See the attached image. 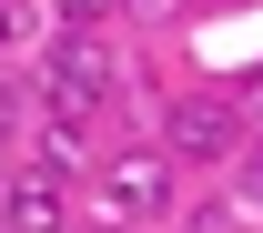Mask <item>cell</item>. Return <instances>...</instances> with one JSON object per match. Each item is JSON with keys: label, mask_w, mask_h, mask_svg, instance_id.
<instances>
[{"label": "cell", "mask_w": 263, "mask_h": 233, "mask_svg": "<svg viewBox=\"0 0 263 233\" xmlns=\"http://www.w3.org/2000/svg\"><path fill=\"white\" fill-rule=\"evenodd\" d=\"M0 223L10 233H61V172H10V183H0Z\"/></svg>", "instance_id": "obj_4"}, {"label": "cell", "mask_w": 263, "mask_h": 233, "mask_svg": "<svg viewBox=\"0 0 263 233\" xmlns=\"http://www.w3.org/2000/svg\"><path fill=\"white\" fill-rule=\"evenodd\" d=\"M243 112H253V122H263V71H253V81H243Z\"/></svg>", "instance_id": "obj_10"}, {"label": "cell", "mask_w": 263, "mask_h": 233, "mask_svg": "<svg viewBox=\"0 0 263 233\" xmlns=\"http://www.w3.org/2000/svg\"><path fill=\"white\" fill-rule=\"evenodd\" d=\"M233 203H253V213H263V152L243 163V193H233Z\"/></svg>", "instance_id": "obj_9"}, {"label": "cell", "mask_w": 263, "mask_h": 233, "mask_svg": "<svg viewBox=\"0 0 263 233\" xmlns=\"http://www.w3.org/2000/svg\"><path fill=\"white\" fill-rule=\"evenodd\" d=\"M31 163L71 183V172L91 163V122H81V112H51V122H41V142H31Z\"/></svg>", "instance_id": "obj_5"}, {"label": "cell", "mask_w": 263, "mask_h": 233, "mask_svg": "<svg viewBox=\"0 0 263 233\" xmlns=\"http://www.w3.org/2000/svg\"><path fill=\"white\" fill-rule=\"evenodd\" d=\"M0 51H10V10H0Z\"/></svg>", "instance_id": "obj_11"}, {"label": "cell", "mask_w": 263, "mask_h": 233, "mask_svg": "<svg viewBox=\"0 0 263 233\" xmlns=\"http://www.w3.org/2000/svg\"><path fill=\"white\" fill-rule=\"evenodd\" d=\"M10 142H21V112H10V92H0V183H10Z\"/></svg>", "instance_id": "obj_7"}, {"label": "cell", "mask_w": 263, "mask_h": 233, "mask_svg": "<svg viewBox=\"0 0 263 233\" xmlns=\"http://www.w3.org/2000/svg\"><path fill=\"white\" fill-rule=\"evenodd\" d=\"M233 132H243V101H223V92H182L162 112V152H182V163H223Z\"/></svg>", "instance_id": "obj_1"}, {"label": "cell", "mask_w": 263, "mask_h": 233, "mask_svg": "<svg viewBox=\"0 0 263 233\" xmlns=\"http://www.w3.org/2000/svg\"><path fill=\"white\" fill-rule=\"evenodd\" d=\"M101 10H122V0H61V21H71V31H91Z\"/></svg>", "instance_id": "obj_6"}, {"label": "cell", "mask_w": 263, "mask_h": 233, "mask_svg": "<svg viewBox=\"0 0 263 233\" xmlns=\"http://www.w3.org/2000/svg\"><path fill=\"white\" fill-rule=\"evenodd\" d=\"M172 203V152H111L101 163V213L111 223H152Z\"/></svg>", "instance_id": "obj_2"}, {"label": "cell", "mask_w": 263, "mask_h": 233, "mask_svg": "<svg viewBox=\"0 0 263 233\" xmlns=\"http://www.w3.org/2000/svg\"><path fill=\"white\" fill-rule=\"evenodd\" d=\"M41 92H51V112H81V122H91V112H101V92H111V51H101L91 31L51 41V71H41Z\"/></svg>", "instance_id": "obj_3"}, {"label": "cell", "mask_w": 263, "mask_h": 233, "mask_svg": "<svg viewBox=\"0 0 263 233\" xmlns=\"http://www.w3.org/2000/svg\"><path fill=\"white\" fill-rule=\"evenodd\" d=\"M122 10H142V21H182L193 0H122Z\"/></svg>", "instance_id": "obj_8"}]
</instances>
